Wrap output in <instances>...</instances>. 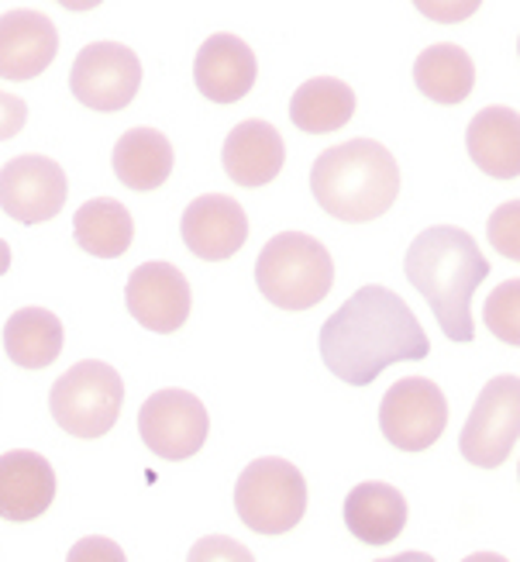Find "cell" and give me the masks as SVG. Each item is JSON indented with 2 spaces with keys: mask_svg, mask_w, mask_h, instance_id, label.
<instances>
[{
  "mask_svg": "<svg viewBox=\"0 0 520 562\" xmlns=\"http://www.w3.org/2000/svg\"><path fill=\"white\" fill-rule=\"evenodd\" d=\"M193 77L207 101L235 104L256 87V77H259L256 53L249 48V42H241L228 32H217L201 45V53H196Z\"/></svg>",
  "mask_w": 520,
  "mask_h": 562,
  "instance_id": "15",
  "label": "cell"
},
{
  "mask_svg": "<svg viewBox=\"0 0 520 562\" xmlns=\"http://www.w3.org/2000/svg\"><path fill=\"white\" fill-rule=\"evenodd\" d=\"M186 562H256V555L228 535H204L201 542H193Z\"/></svg>",
  "mask_w": 520,
  "mask_h": 562,
  "instance_id": "27",
  "label": "cell"
},
{
  "mask_svg": "<svg viewBox=\"0 0 520 562\" xmlns=\"http://www.w3.org/2000/svg\"><path fill=\"white\" fill-rule=\"evenodd\" d=\"M256 283L269 304L283 311H307L331 293L335 259L314 235L280 232L259 252Z\"/></svg>",
  "mask_w": 520,
  "mask_h": 562,
  "instance_id": "4",
  "label": "cell"
},
{
  "mask_svg": "<svg viewBox=\"0 0 520 562\" xmlns=\"http://www.w3.org/2000/svg\"><path fill=\"white\" fill-rule=\"evenodd\" d=\"M352 114H355V93L349 83H341L335 77L307 80L304 87H296L290 101V121L310 135L338 132L349 125Z\"/></svg>",
  "mask_w": 520,
  "mask_h": 562,
  "instance_id": "24",
  "label": "cell"
},
{
  "mask_svg": "<svg viewBox=\"0 0 520 562\" xmlns=\"http://www.w3.org/2000/svg\"><path fill=\"white\" fill-rule=\"evenodd\" d=\"M121 404H125V383L117 370L101 359H83L53 383L48 390V411L63 431L77 438H101L117 425Z\"/></svg>",
  "mask_w": 520,
  "mask_h": 562,
  "instance_id": "5",
  "label": "cell"
},
{
  "mask_svg": "<svg viewBox=\"0 0 520 562\" xmlns=\"http://www.w3.org/2000/svg\"><path fill=\"white\" fill-rule=\"evenodd\" d=\"M414 83L434 104H462L476 87V66L462 45L438 42L417 56Z\"/></svg>",
  "mask_w": 520,
  "mask_h": 562,
  "instance_id": "20",
  "label": "cell"
},
{
  "mask_svg": "<svg viewBox=\"0 0 520 562\" xmlns=\"http://www.w3.org/2000/svg\"><path fill=\"white\" fill-rule=\"evenodd\" d=\"M310 193L338 222H376L400 193V166L386 145L373 138L341 142L314 159Z\"/></svg>",
  "mask_w": 520,
  "mask_h": 562,
  "instance_id": "3",
  "label": "cell"
},
{
  "mask_svg": "<svg viewBox=\"0 0 520 562\" xmlns=\"http://www.w3.org/2000/svg\"><path fill=\"white\" fill-rule=\"evenodd\" d=\"M207 428H211L207 407L190 390H159L138 411L142 442L148 446V452H156L169 462H180L190 459L193 452H201L207 442Z\"/></svg>",
  "mask_w": 520,
  "mask_h": 562,
  "instance_id": "9",
  "label": "cell"
},
{
  "mask_svg": "<svg viewBox=\"0 0 520 562\" xmlns=\"http://www.w3.org/2000/svg\"><path fill=\"white\" fill-rule=\"evenodd\" d=\"M520 280H507L504 286H497L486 297V325L507 346H517L520 341Z\"/></svg>",
  "mask_w": 520,
  "mask_h": 562,
  "instance_id": "25",
  "label": "cell"
},
{
  "mask_svg": "<svg viewBox=\"0 0 520 562\" xmlns=\"http://www.w3.org/2000/svg\"><path fill=\"white\" fill-rule=\"evenodd\" d=\"M142 87V63L128 45L93 42L72 63L69 90L90 111H121Z\"/></svg>",
  "mask_w": 520,
  "mask_h": 562,
  "instance_id": "10",
  "label": "cell"
},
{
  "mask_svg": "<svg viewBox=\"0 0 520 562\" xmlns=\"http://www.w3.org/2000/svg\"><path fill=\"white\" fill-rule=\"evenodd\" d=\"M449 425V401L441 386L425 376L396 380L380 404V428L386 442L400 452H425L444 435Z\"/></svg>",
  "mask_w": 520,
  "mask_h": 562,
  "instance_id": "8",
  "label": "cell"
},
{
  "mask_svg": "<svg viewBox=\"0 0 520 562\" xmlns=\"http://www.w3.org/2000/svg\"><path fill=\"white\" fill-rule=\"evenodd\" d=\"M4 352L21 370H45L63 352V322L45 307H21L4 325Z\"/></svg>",
  "mask_w": 520,
  "mask_h": 562,
  "instance_id": "21",
  "label": "cell"
},
{
  "mask_svg": "<svg viewBox=\"0 0 520 562\" xmlns=\"http://www.w3.org/2000/svg\"><path fill=\"white\" fill-rule=\"evenodd\" d=\"M180 232L186 249L196 259L221 262L231 259L245 246V238H249V214H245L238 201L225 198V193H204V198L186 204Z\"/></svg>",
  "mask_w": 520,
  "mask_h": 562,
  "instance_id": "14",
  "label": "cell"
},
{
  "mask_svg": "<svg viewBox=\"0 0 520 562\" xmlns=\"http://www.w3.org/2000/svg\"><path fill=\"white\" fill-rule=\"evenodd\" d=\"M72 238H77V246L83 252H90L97 259H117V256H125L132 246L135 222L121 201L93 198L72 214Z\"/></svg>",
  "mask_w": 520,
  "mask_h": 562,
  "instance_id": "22",
  "label": "cell"
},
{
  "mask_svg": "<svg viewBox=\"0 0 520 562\" xmlns=\"http://www.w3.org/2000/svg\"><path fill=\"white\" fill-rule=\"evenodd\" d=\"M462 562H507V559L497 555V552H473V555H465Z\"/></svg>",
  "mask_w": 520,
  "mask_h": 562,
  "instance_id": "31",
  "label": "cell"
},
{
  "mask_svg": "<svg viewBox=\"0 0 520 562\" xmlns=\"http://www.w3.org/2000/svg\"><path fill=\"white\" fill-rule=\"evenodd\" d=\"M407 280L431 304L434 322L452 341H473V293L489 277L476 238L455 225H434L420 232L404 259Z\"/></svg>",
  "mask_w": 520,
  "mask_h": 562,
  "instance_id": "2",
  "label": "cell"
},
{
  "mask_svg": "<svg viewBox=\"0 0 520 562\" xmlns=\"http://www.w3.org/2000/svg\"><path fill=\"white\" fill-rule=\"evenodd\" d=\"M238 518L259 535H286L304 521L307 480L286 459L265 456L241 470L235 483Z\"/></svg>",
  "mask_w": 520,
  "mask_h": 562,
  "instance_id": "6",
  "label": "cell"
},
{
  "mask_svg": "<svg viewBox=\"0 0 520 562\" xmlns=\"http://www.w3.org/2000/svg\"><path fill=\"white\" fill-rule=\"evenodd\" d=\"M66 173L48 156H18L0 166V211L21 225H42L66 204Z\"/></svg>",
  "mask_w": 520,
  "mask_h": 562,
  "instance_id": "11",
  "label": "cell"
},
{
  "mask_svg": "<svg viewBox=\"0 0 520 562\" xmlns=\"http://www.w3.org/2000/svg\"><path fill=\"white\" fill-rule=\"evenodd\" d=\"M114 173L132 190H156L172 173V145L156 128H132L114 145Z\"/></svg>",
  "mask_w": 520,
  "mask_h": 562,
  "instance_id": "23",
  "label": "cell"
},
{
  "mask_svg": "<svg viewBox=\"0 0 520 562\" xmlns=\"http://www.w3.org/2000/svg\"><path fill=\"white\" fill-rule=\"evenodd\" d=\"M520 428V380L513 373L493 376L468 411L459 435L462 456L479 470H497L507 462Z\"/></svg>",
  "mask_w": 520,
  "mask_h": 562,
  "instance_id": "7",
  "label": "cell"
},
{
  "mask_svg": "<svg viewBox=\"0 0 520 562\" xmlns=\"http://www.w3.org/2000/svg\"><path fill=\"white\" fill-rule=\"evenodd\" d=\"M520 204L517 201H507L504 207L493 211L489 217V241L493 249L507 259H520Z\"/></svg>",
  "mask_w": 520,
  "mask_h": 562,
  "instance_id": "26",
  "label": "cell"
},
{
  "mask_svg": "<svg viewBox=\"0 0 520 562\" xmlns=\"http://www.w3.org/2000/svg\"><path fill=\"white\" fill-rule=\"evenodd\" d=\"M59 53V32L48 14L14 8L0 14V77L4 80H35L53 66Z\"/></svg>",
  "mask_w": 520,
  "mask_h": 562,
  "instance_id": "13",
  "label": "cell"
},
{
  "mask_svg": "<svg viewBox=\"0 0 520 562\" xmlns=\"http://www.w3.org/2000/svg\"><path fill=\"white\" fill-rule=\"evenodd\" d=\"M8 266H11V246L0 238V273H8Z\"/></svg>",
  "mask_w": 520,
  "mask_h": 562,
  "instance_id": "32",
  "label": "cell"
},
{
  "mask_svg": "<svg viewBox=\"0 0 520 562\" xmlns=\"http://www.w3.org/2000/svg\"><path fill=\"white\" fill-rule=\"evenodd\" d=\"M376 562H434L428 552H400V555H389V559H376Z\"/></svg>",
  "mask_w": 520,
  "mask_h": 562,
  "instance_id": "30",
  "label": "cell"
},
{
  "mask_svg": "<svg viewBox=\"0 0 520 562\" xmlns=\"http://www.w3.org/2000/svg\"><path fill=\"white\" fill-rule=\"evenodd\" d=\"M286 162L283 135L269 121H241L225 138V169L238 187H265Z\"/></svg>",
  "mask_w": 520,
  "mask_h": 562,
  "instance_id": "17",
  "label": "cell"
},
{
  "mask_svg": "<svg viewBox=\"0 0 520 562\" xmlns=\"http://www.w3.org/2000/svg\"><path fill=\"white\" fill-rule=\"evenodd\" d=\"M66 562H128V555L117 542L104 539V535H90V539H80L69 549Z\"/></svg>",
  "mask_w": 520,
  "mask_h": 562,
  "instance_id": "28",
  "label": "cell"
},
{
  "mask_svg": "<svg viewBox=\"0 0 520 562\" xmlns=\"http://www.w3.org/2000/svg\"><path fill=\"white\" fill-rule=\"evenodd\" d=\"M128 314L148 331H177L190 317V283L172 262H142L125 286Z\"/></svg>",
  "mask_w": 520,
  "mask_h": 562,
  "instance_id": "12",
  "label": "cell"
},
{
  "mask_svg": "<svg viewBox=\"0 0 520 562\" xmlns=\"http://www.w3.org/2000/svg\"><path fill=\"white\" fill-rule=\"evenodd\" d=\"M465 149L486 177L513 180L520 173V117L513 108H483L465 132Z\"/></svg>",
  "mask_w": 520,
  "mask_h": 562,
  "instance_id": "18",
  "label": "cell"
},
{
  "mask_svg": "<svg viewBox=\"0 0 520 562\" xmlns=\"http://www.w3.org/2000/svg\"><path fill=\"white\" fill-rule=\"evenodd\" d=\"M428 352L431 341L417 314L400 293L380 283L359 286L320 328V359L352 386H369L386 366L425 359Z\"/></svg>",
  "mask_w": 520,
  "mask_h": 562,
  "instance_id": "1",
  "label": "cell"
},
{
  "mask_svg": "<svg viewBox=\"0 0 520 562\" xmlns=\"http://www.w3.org/2000/svg\"><path fill=\"white\" fill-rule=\"evenodd\" d=\"M344 525L365 546H386L407 525V501L389 483H359L344 497Z\"/></svg>",
  "mask_w": 520,
  "mask_h": 562,
  "instance_id": "19",
  "label": "cell"
},
{
  "mask_svg": "<svg viewBox=\"0 0 520 562\" xmlns=\"http://www.w3.org/2000/svg\"><path fill=\"white\" fill-rule=\"evenodd\" d=\"M56 501V470L32 449L0 456V518L35 521Z\"/></svg>",
  "mask_w": 520,
  "mask_h": 562,
  "instance_id": "16",
  "label": "cell"
},
{
  "mask_svg": "<svg viewBox=\"0 0 520 562\" xmlns=\"http://www.w3.org/2000/svg\"><path fill=\"white\" fill-rule=\"evenodd\" d=\"M24 121H29V104L14 93L0 90V142L14 138L24 128Z\"/></svg>",
  "mask_w": 520,
  "mask_h": 562,
  "instance_id": "29",
  "label": "cell"
}]
</instances>
